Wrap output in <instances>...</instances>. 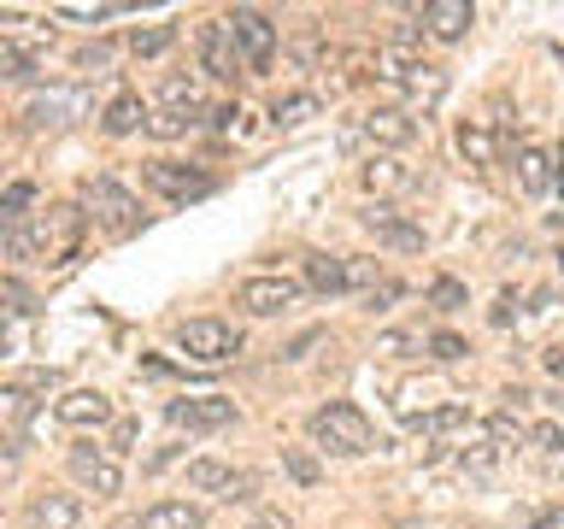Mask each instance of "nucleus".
<instances>
[{"label":"nucleus","instance_id":"obj_1","mask_svg":"<svg viewBox=\"0 0 564 529\" xmlns=\"http://www.w3.org/2000/svg\"><path fill=\"white\" fill-rule=\"evenodd\" d=\"M77 236H83V212L53 206V218L7 229V259H70L77 253Z\"/></svg>","mask_w":564,"mask_h":529},{"label":"nucleus","instance_id":"obj_2","mask_svg":"<svg viewBox=\"0 0 564 529\" xmlns=\"http://www.w3.org/2000/svg\"><path fill=\"white\" fill-rule=\"evenodd\" d=\"M306 430H312L317 447H329V453H341V458H359V453L377 447V430H370V418L359 412V406H347V400L317 406Z\"/></svg>","mask_w":564,"mask_h":529},{"label":"nucleus","instance_id":"obj_3","mask_svg":"<svg viewBox=\"0 0 564 529\" xmlns=\"http://www.w3.org/2000/svg\"><path fill=\"white\" fill-rule=\"evenodd\" d=\"M176 347H183L194 365H224L241 353V330L224 324V317H188V324H176Z\"/></svg>","mask_w":564,"mask_h":529},{"label":"nucleus","instance_id":"obj_4","mask_svg":"<svg viewBox=\"0 0 564 529\" xmlns=\"http://www.w3.org/2000/svg\"><path fill=\"white\" fill-rule=\"evenodd\" d=\"M229 35H236L247 71H271V60H276V24L271 18L253 12V7H236L229 12Z\"/></svg>","mask_w":564,"mask_h":529},{"label":"nucleus","instance_id":"obj_5","mask_svg":"<svg viewBox=\"0 0 564 529\" xmlns=\"http://www.w3.org/2000/svg\"><path fill=\"white\" fill-rule=\"evenodd\" d=\"M88 206H95V218L112 229V236H130L141 224V201L123 183H112V176H95V183H88Z\"/></svg>","mask_w":564,"mask_h":529},{"label":"nucleus","instance_id":"obj_6","mask_svg":"<svg viewBox=\"0 0 564 529\" xmlns=\"http://www.w3.org/2000/svg\"><path fill=\"white\" fill-rule=\"evenodd\" d=\"M194 47H200V71H206V77H218V83H229L236 71H247L236 35H229V18H212V24H200Z\"/></svg>","mask_w":564,"mask_h":529},{"label":"nucleus","instance_id":"obj_7","mask_svg":"<svg viewBox=\"0 0 564 529\" xmlns=\"http://www.w3.org/2000/svg\"><path fill=\"white\" fill-rule=\"evenodd\" d=\"M359 224L377 236L382 247H394V253H423V224H412V218H400L394 206H382V201H370L365 212H359Z\"/></svg>","mask_w":564,"mask_h":529},{"label":"nucleus","instance_id":"obj_8","mask_svg":"<svg viewBox=\"0 0 564 529\" xmlns=\"http://www.w3.org/2000/svg\"><path fill=\"white\" fill-rule=\"evenodd\" d=\"M300 300V282L294 277H247L241 289H236V306H247L253 317H276V312H289Z\"/></svg>","mask_w":564,"mask_h":529},{"label":"nucleus","instance_id":"obj_9","mask_svg":"<svg viewBox=\"0 0 564 529\" xmlns=\"http://www.w3.org/2000/svg\"><path fill=\"white\" fill-rule=\"evenodd\" d=\"M70 476L88 488V494H100V500H112V494L123 488V471H118V458L112 453H100V447H70Z\"/></svg>","mask_w":564,"mask_h":529},{"label":"nucleus","instance_id":"obj_10","mask_svg":"<svg viewBox=\"0 0 564 529\" xmlns=\"http://www.w3.org/2000/svg\"><path fill=\"white\" fill-rule=\"evenodd\" d=\"M165 418L176 423V430H229L236 423V400L224 395H200V400H171Z\"/></svg>","mask_w":564,"mask_h":529},{"label":"nucleus","instance_id":"obj_11","mask_svg":"<svg viewBox=\"0 0 564 529\" xmlns=\"http://www.w3.org/2000/svg\"><path fill=\"white\" fill-rule=\"evenodd\" d=\"M148 188H159L165 201H200L212 194V176L194 171V165H171V159H153L148 165Z\"/></svg>","mask_w":564,"mask_h":529},{"label":"nucleus","instance_id":"obj_12","mask_svg":"<svg viewBox=\"0 0 564 529\" xmlns=\"http://www.w3.org/2000/svg\"><path fill=\"white\" fill-rule=\"evenodd\" d=\"M53 418H59L65 430H100V423L112 418V400H106L100 388H70V395L53 406Z\"/></svg>","mask_w":564,"mask_h":529},{"label":"nucleus","instance_id":"obj_13","mask_svg":"<svg viewBox=\"0 0 564 529\" xmlns=\"http://www.w3.org/2000/svg\"><path fill=\"white\" fill-rule=\"evenodd\" d=\"M365 136L377 141V148H412L417 118L405 112V106H377V112H365Z\"/></svg>","mask_w":564,"mask_h":529},{"label":"nucleus","instance_id":"obj_14","mask_svg":"<svg viewBox=\"0 0 564 529\" xmlns=\"http://www.w3.org/2000/svg\"><path fill=\"white\" fill-rule=\"evenodd\" d=\"M470 24H476L470 0H430V7H423V30H430L435 42H458Z\"/></svg>","mask_w":564,"mask_h":529},{"label":"nucleus","instance_id":"obj_15","mask_svg":"<svg viewBox=\"0 0 564 529\" xmlns=\"http://www.w3.org/2000/svg\"><path fill=\"white\" fill-rule=\"evenodd\" d=\"M24 518H30V529H77L83 506H77V494H35Z\"/></svg>","mask_w":564,"mask_h":529},{"label":"nucleus","instance_id":"obj_16","mask_svg":"<svg viewBox=\"0 0 564 529\" xmlns=\"http://www.w3.org/2000/svg\"><path fill=\"white\" fill-rule=\"evenodd\" d=\"M135 529H206V511L194 500H159L135 518Z\"/></svg>","mask_w":564,"mask_h":529},{"label":"nucleus","instance_id":"obj_17","mask_svg":"<svg viewBox=\"0 0 564 529\" xmlns=\"http://www.w3.org/2000/svg\"><path fill=\"white\" fill-rule=\"evenodd\" d=\"M553 165H558V159L546 148H523L518 153V188L529 194V201H541V194L553 188Z\"/></svg>","mask_w":564,"mask_h":529},{"label":"nucleus","instance_id":"obj_18","mask_svg":"<svg viewBox=\"0 0 564 529\" xmlns=\"http://www.w3.org/2000/svg\"><path fill=\"white\" fill-rule=\"evenodd\" d=\"M159 112H183V118H200L206 112V95L194 77H165L159 83Z\"/></svg>","mask_w":564,"mask_h":529},{"label":"nucleus","instance_id":"obj_19","mask_svg":"<svg viewBox=\"0 0 564 529\" xmlns=\"http://www.w3.org/2000/svg\"><path fill=\"white\" fill-rule=\"evenodd\" d=\"M359 183H365V188H370V194H377V201H382V194H400V188H412V171H405L400 159L377 153V159H370V165L359 171Z\"/></svg>","mask_w":564,"mask_h":529},{"label":"nucleus","instance_id":"obj_20","mask_svg":"<svg viewBox=\"0 0 564 529\" xmlns=\"http://www.w3.org/2000/svg\"><path fill=\"white\" fill-rule=\"evenodd\" d=\"M141 123H148V106H141L135 95H118V100L100 112V130H106V136H135Z\"/></svg>","mask_w":564,"mask_h":529},{"label":"nucleus","instance_id":"obj_21","mask_svg":"<svg viewBox=\"0 0 564 529\" xmlns=\"http://www.w3.org/2000/svg\"><path fill=\"white\" fill-rule=\"evenodd\" d=\"M306 289H317V294H341V289H347V259L312 253V259H306Z\"/></svg>","mask_w":564,"mask_h":529},{"label":"nucleus","instance_id":"obj_22","mask_svg":"<svg viewBox=\"0 0 564 529\" xmlns=\"http://www.w3.org/2000/svg\"><path fill=\"white\" fill-rule=\"evenodd\" d=\"M229 483H236V471H229L224 458H194L188 465V488L194 494H224Z\"/></svg>","mask_w":564,"mask_h":529},{"label":"nucleus","instance_id":"obj_23","mask_svg":"<svg viewBox=\"0 0 564 529\" xmlns=\"http://www.w3.org/2000/svg\"><path fill=\"white\" fill-rule=\"evenodd\" d=\"M400 88H405V100H412V106H435L441 95H447V77H441L435 65H417Z\"/></svg>","mask_w":564,"mask_h":529},{"label":"nucleus","instance_id":"obj_24","mask_svg":"<svg viewBox=\"0 0 564 529\" xmlns=\"http://www.w3.org/2000/svg\"><path fill=\"white\" fill-rule=\"evenodd\" d=\"M35 71H42V60H35L30 47H18L12 35H0V77H12V83H30Z\"/></svg>","mask_w":564,"mask_h":529},{"label":"nucleus","instance_id":"obj_25","mask_svg":"<svg viewBox=\"0 0 564 529\" xmlns=\"http://www.w3.org/2000/svg\"><path fill=\"white\" fill-rule=\"evenodd\" d=\"M70 106H77V95H35L24 106V123H30V130H42V123H65Z\"/></svg>","mask_w":564,"mask_h":529},{"label":"nucleus","instance_id":"obj_26","mask_svg":"<svg viewBox=\"0 0 564 529\" xmlns=\"http://www.w3.org/2000/svg\"><path fill=\"white\" fill-rule=\"evenodd\" d=\"M458 153H465L470 165H494V136H488V123H458Z\"/></svg>","mask_w":564,"mask_h":529},{"label":"nucleus","instance_id":"obj_27","mask_svg":"<svg viewBox=\"0 0 564 529\" xmlns=\"http://www.w3.org/2000/svg\"><path fill=\"white\" fill-rule=\"evenodd\" d=\"M282 471H289L300 488H317V483H324V465H317V453H306V447H282Z\"/></svg>","mask_w":564,"mask_h":529},{"label":"nucleus","instance_id":"obj_28","mask_svg":"<svg viewBox=\"0 0 564 529\" xmlns=\"http://www.w3.org/2000/svg\"><path fill=\"white\" fill-rule=\"evenodd\" d=\"M176 42V30L171 24H148V30H130V53L135 60H159V53H165Z\"/></svg>","mask_w":564,"mask_h":529},{"label":"nucleus","instance_id":"obj_29","mask_svg":"<svg viewBox=\"0 0 564 529\" xmlns=\"http://www.w3.org/2000/svg\"><path fill=\"white\" fill-rule=\"evenodd\" d=\"M306 118H317V95H289V100L271 106V123H276V130H294V123H306Z\"/></svg>","mask_w":564,"mask_h":529},{"label":"nucleus","instance_id":"obj_30","mask_svg":"<svg viewBox=\"0 0 564 529\" xmlns=\"http://www.w3.org/2000/svg\"><path fill=\"white\" fill-rule=\"evenodd\" d=\"M465 423H470L465 406H435V412L417 418V435H447V430H465Z\"/></svg>","mask_w":564,"mask_h":529},{"label":"nucleus","instance_id":"obj_31","mask_svg":"<svg viewBox=\"0 0 564 529\" xmlns=\"http://www.w3.org/2000/svg\"><path fill=\"white\" fill-rule=\"evenodd\" d=\"M30 201H35L30 183H12L7 194H0V218H7V229H18V224L30 218Z\"/></svg>","mask_w":564,"mask_h":529},{"label":"nucleus","instance_id":"obj_32","mask_svg":"<svg viewBox=\"0 0 564 529\" xmlns=\"http://www.w3.org/2000/svg\"><path fill=\"white\" fill-rule=\"evenodd\" d=\"M382 264L377 259H347V289H370V294H377L382 289Z\"/></svg>","mask_w":564,"mask_h":529},{"label":"nucleus","instance_id":"obj_33","mask_svg":"<svg viewBox=\"0 0 564 529\" xmlns=\"http://www.w3.org/2000/svg\"><path fill=\"white\" fill-rule=\"evenodd\" d=\"M194 123H200V118H183V112H153V118H148V130H153L159 141H176V136H188Z\"/></svg>","mask_w":564,"mask_h":529},{"label":"nucleus","instance_id":"obj_34","mask_svg":"<svg viewBox=\"0 0 564 529\" xmlns=\"http://www.w3.org/2000/svg\"><path fill=\"white\" fill-rule=\"evenodd\" d=\"M423 347H430L441 365H453V359H465V353H470V347H465V335H453V330H435V335H430V342H423Z\"/></svg>","mask_w":564,"mask_h":529},{"label":"nucleus","instance_id":"obj_35","mask_svg":"<svg viewBox=\"0 0 564 529\" xmlns=\"http://www.w3.org/2000/svg\"><path fill=\"white\" fill-rule=\"evenodd\" d=\"M430 300H435L441 312H458V306H465V282H458V277H435L430 282Z\"/></svg>","mask_w":564,"mask_h":529},{"label":"nucleus","instance_id":"obj_36","mask_svg":"<svg viewBox=\"0 0 564 529\" xmlns=\"http://www.w3.org/2000/svg\"><path fill=\"white\" fill-rule=\"evenodd\" d=\"M529 447H541V453H564V423H558V418H541L535 430H529Z\"/></svg>","mask_w":564,"mask_h":529},{"label":"nucleus","instance_id":"obj_37","mask_svg":"<svg viewBox=\"0 0 564 529\" xmlns=\"http://www.w3.org/2000/svg\"><path fill=\"white\" fill-rule=\"evenodd\" d=\"M488 435L500 441V447H518V441H529V430H523L511 412H494V418H488Z\"/></svg>","mask_w":564,"mask_h":529},{"label":"nucleus","instance_id":"obj_38","mask_svg":"<svg viewBox=\"0 0 564 529\" xmlns=\"http://www.w3.org/2000/svg\"><path fill=\"white\" fill-rule=\"evenodd\" d=\"M458 471L465 476H494V447H465L458 453Z\"/></svg>","mask_w":564,"mask_h":529},{"label":"nucleus","instance_id":"obj_39","mask_svg":"<svg viewBox=\"0 0 564 529\" xmlns=\"http://www.w3.org/2000/svg\"><path fill=\"white\" fill-rule=\"evenodd\" d=\"M0 294H7L12 317H24V312H30V289H24V282H18V277H7V282H0Z\"/></svg>","mask_w":564,"mask_h":529},{"label":"nucleus","instance_id":"obj_40","mask_svg":"<svg viewBox=\"0 0 564 529\" xmlns=\"http://www.w3.org/2000/svg\"><path fill=\"white\" fill-rule=\"evenodd\" d=\"M412 347H417V335H400V330H394V335H382V342H377V353H394V359H405Z\"/></svg>","mask_w":564,"mask_h":529},{"label":"nucleus","instance_id":"obj_41","mask_svg":"<svg viewBox=\"0 0 564 529\" xmlns=\"http://www.w3.org/2000/svg\"><path fill=\"white\" fill-rule=\"evenodd\" d=\"M317 342H324V330H306V335H300V342H294L289 353H282V359H306V353H312Z\"/></svg>","mask_w":564,"mask_h":529},{"label":"nucleus","instance_id":"obj_42","mask_svg":"<svg viewBox=\"0 0 564 529\" xmlns=\"http://www.w3.org/2000/svg\"><path fill=\"white\" fill-rule=\"evenodd\" d=\"M247 494H253V476H247V471H236V483H229V488H224V500H229V506H236V500H247Z\"/></svg>","mask_w":564,"mask_h":529},{"label":"nucleus","instance_id":"obj_43","mask_svg":"<svg viewBox=\"0 0 564 529\" xmlns=\"http://www.w3.org/2000/svg\"><path fill=\"white\" fill-rule=\"evenodd\" d=\"M247 529H294V523L282 518V511H253V523H247Z\"/></svg>","mask_w":564,"mask_h":529},{"label":"nucleus","instance_id":"obj_44","mask_svg":"<svg viewBox=\"0 0 564 529\" xmlns=\"http://www.w3.org/2000/svg\"><path fill=\"white\" fill-rule=\"evenodd\" d=\"M541 365L553 370V377H564V342H553V347H546V353H541Z\"/></svg>","mask_w":564,"mask_h":529},{"label":"nucleus","instance_id":"obj_45","mask_svg":"<svg viewBox=\"0 0 564 529\" xmlns=\"http://www.w3.org/2000/svg\"><path fill=\"white\" fill-rule=\"evenodd\" d=\"M130 441H135V423H130V418H123V423H118V430H112V453H123V447H130Z\"/></svg>","mask_w":564,"mask_h":529},{"label":"nucleus","instance_id":"obj_46","mask_svg":"<svg viewBox=\"0 0 564 529\" xmlns=\"http://www.w3.org/2000/svg\"><path fill=\"white\" fill-rule=\"evenodd\" d=\"M59 18H112V7H59Z\"/></svg>","mask_w":564,"mask_h":529},{"label":"nucleus","instance_id":"obj_47","mask_svg":"<svg viewBox=\"0 0 564 529\" xmlns=\"http://www.w3.org/2000/svg\"><path fill=\"white\" fill-rule=\"evenodd\" d=\"M558 523V511L553 506H541V511H529V529H553Z\"/></svg>","mask_w":564,"mask_h":529},{"label":"nucleus","instance_id":"obj_48","mask_svg":"<svg viewBox=\"0 0 564 529\" xmlns=\"http://www.w3.org/2000/svg\"><path fill=\"white\" fill-rule=\"evenodd\" d=\"M106 53H112V47H100V42H95V47H83V53H77V65H106Z\"/></svg>","mask_w":564,"mask_h":529},{"label":"nucleus","instance_id":"obj_49","mask_svg":"<svg viewBox=\"0 0 564 529\" xmlns=\"http://www.w3.org/2000/svg\"><path fill=\"white\" fill-rule=\"evenodd\" d=\"M553 229H564V212H553Z\"/></svg>","mask_w":564,"mask_h":529},{"label":"nucleus","instance_id":"obj_50","mask_svg":"<svg viewBox=\"0 0 564 529\" xmlns=\"http://www.w3.org/2000/svg\"><path fill=\"white\" fill-rule=\"evenodd\" d=\"M400 529H417V523H400Z\"/></svg>","mask_w":564,"mask_h":529},{"label":"nucleus","instance_id":"obj_51","mask_svg":"<svg viewBox=\"0 0 564 529\" xmlns=\"http://www.w3.org/2000/svg\"><path fill=\"white\" fill-rule=\"evenodd\" d=\"M558 264H564V247H558Z\"/></svg>","mask_w":564,"mask_h":529}]
</instances>
